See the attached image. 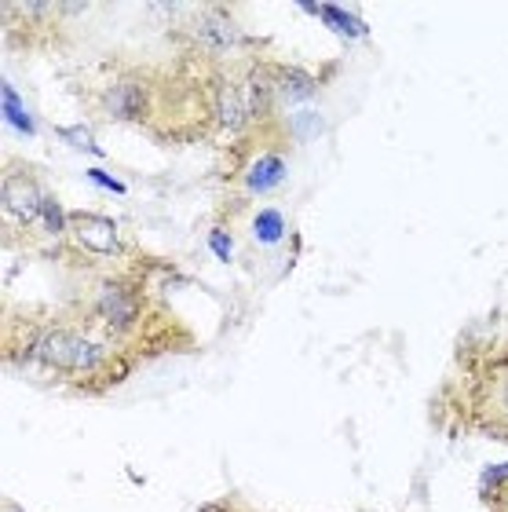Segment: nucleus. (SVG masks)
<instances>
[{
    "label": "nucleus",
    "instance_id": "nucleus-1",
    "mask_svg": "<svg viewBox=\"0 0 508 512\" xmlns=\"http://www.w3.org/2000/svg\"><path fill=\"white\" fill-rule=\"evenodd\" d=\"M74 96L92 121L128 125L154 143H194L216 136L209 63L172 52L169 59L114 52L74 81Z\"/></svg>",
    "mask_w": 508,
    "mask_h": 512
},
{
    "label": "nucleus",
    "instance_id": "nucleus-2",
    "mask_svg": "<svg viewBox=\"0 0 508 512\" xmlns=\"http://www.w3.org/2000/svg\"><path fill=\"white\" fill-rule=\"evenodd\" d=\"M4 363L26 374L63 384L77 395L114 392L136 374L139 363L110 344L88 319L70 304L63 308H15L0 322Z\"/></svg>",
    "mask_w": 508,
    "mask_h": 512
},
{
    "label": "nucleus",
    "instance_id": "nucleus-3",
    "mask_svg": "<svg viewBox=\"0 0 508 512\" xmlns=\"http://www.w3.org/2000/svg\"><path fill=\"white\" fill-rule=\"evenodd\" d=\"M70 271L77 286L66 304L136 363L180 352L191 344V333L183 330V322L147 282L139 256H128L121 264L70 267Z\"/></svg>",
    "mask_w": 508,
    "mask_h": 512
},
{
    "label": "nucleus",
    "instance_id": "nucleus-4",
    "mask_svg": "<svg viewBox=\"0 0 508 512\" xmlns=\"http://www.w3.org/2000/svg\"><path fill=\"white\" fill-rule=\"evenodd\" d=\"M461 425L508 447V333L483 337L457 352L450 399Z\"/></svg>",
    "mask_w": 508,
    "mask_h": 512
},
{
    "label": "nucleus",
    "instance_id": "nucleus-5",
    "mask_svg": "<svg viewBox=\"0 0 508 512\" xmlns=\"http://www.w3.org/2000/svg\"><path fill=\"white\" fill-rule=\"evenodd\" d=\"M66 216L52 198L48 183L30 161L8 158L0 172V220H4V246H44L63 242Z\"/></svg>",
    "mask_w": 508,
    "mask_h": 512
},
{
    "label": "nucleus",
    "instance_id": "nucleus-6",
    "mask_svg": "<svg viewBox=\"0 0 508 512\" xmlns=\"http://www.w3.org/2000/svg\"><path fill=\"white\" fill-rule=\"evenodd\" d=\"M172 48L205 63H231L249 55V33L231 15V8L220 4H202V8L180 11V19H172Z\"/></svg>",
    "mask_w": 508,
    "mask_h": 512
},
{
    "label": "nucleus",
    "instance_id": "nucleus-7",
    "mask_svg": "<svg viewBox=\"0 0 508 512\" xmlns=\"http://www.w3.org/2000/svg\"><path fill=\"white\" fill-rule=\"evenodd\" d=\"M88 4H59V0H8L0 4L4 15V41L15 52H59L70 41L74 15H85Z\"/></svg>",
    "mask_w": 508,
    "mask_h": 512
},
{
    "label": "nucleus",
    "instance_id": "nucleus-8",
    "mask_svg": "<svg viewBox=\"0 0 508 512\" xmlns=\"http://www.w3.org/2000/svg\"><path fill=\"white\" fill-rule=\"evenodd\" d=\"M59 253H66V264L70 267L121 264L128 256H136L110 216L88 213V209H74V213L66 216V235L59 242Z\"/></svg>",
    "mask_w": 508,
    "mask_h": 512
},
{
    "label": "nucleus",
    "instance_id": "nucleus-9",
    "mask_svg": "<svg viewBox=\"0 0 508 512\" xmlns=\"http://www.w3.org/2000/svg\"><path fill=\"white\" fill-rule=\"evenodd\" d=\"M275 88H278V99H282V107L289 103H304V99L315 96V74L304 70V66H293V63H275Z\"/></svg>",
    "mask_w": 508,
    "mask_h": 512
},
{
    "label": "nucleus",
    "instance_id": "nucleus-10",
    "mask_svg": "<svg viewBox=\"0 0 508 512\" xmlns=\"http://www.w3.org/2000/svg\"><path fill=\"white\" fill-rule=\"evenodd\" d=\"M483 498H487V512H508V480L501 483L498 491H487Z\"/></svg>",
    "mask_w": 508,
    "mask_h": 512
},
{
    "label": "nucleus",
    "instance_id": "nucleus-11",
    "mask_svg": "<svg viewBox=\"0 0 508 512\" xmlns=\"http://www.w3.org/2000/svg\"><path fill=\"white\" fill-rule=\"evenodd\" d=\"M205 512H223V509H205Z\"/></svg>",
    "mask_w": 508,
    "mask_h": 512
}]
</instances>
